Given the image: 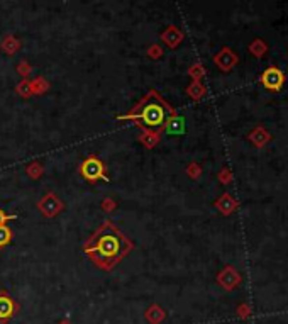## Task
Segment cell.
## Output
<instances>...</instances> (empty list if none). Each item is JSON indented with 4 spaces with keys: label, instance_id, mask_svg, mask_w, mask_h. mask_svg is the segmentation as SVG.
Returning a JSON list of instances; mask_svg holds the SVG:
<instances>
[{
    "label": "cell",
    "instance_id": "obj_1",
    "mask_svg": "<svg viewBox=\"0 0 288 324\" xmlns=\"http://www.w3.org/2000/svg\"><path fill=\"white\" fill-rule=\"evenodd\" d=\"M171 117H173V109L155 90H151L130 112L122 114L117 119L132 121V123L141 126L143 129L156 132L161 131L163 128H166V124L170 123Z\"/></svg>",
    "mask_w": 288,
    "mask_h": 324
},
{
    "label": "cell",
    "instance_id": "obj_2",
    "mask_svg": "<svg viewBox=\"0 0 288 324\" xmlns=\"http://www.w3.org/2000/svg\"><path fill=\"white\" fill-rule=\"evenodd\" d=\"M128 250V241L119 232L112 223H105L97 229L90 241L87 243L85 251L97 261H115Z\"/></svg>",
    "mask_w": 288,
    "mask_h": 324
},
{
    "label": "cell",
    "instance_id": "obj_3",
    "mask_svg": "<svg viewBox=\"0 0 288 324\" xmlns=\"http://www.w3.org/2000/svg\"><path fill=\"white\" fill-rule=\"evenodd\" d=\"M80 173L88 182H109V177H105V166H103V163L97 156H88L85 162L82 163V166H80Z\"/></svg>",
    "mask_w": 288,
    "mask_h": 324
},
{
    "label": "cell",
    "instance_id": "obj_4",
    "mask_svg": "<svg viewBox=\"0 0 288 324\" xmlns=\"http://www.w3.org/2000/svg\"><path fill=\"white\" fill-rule=\"evenodd\" d=\"M283 80H285L283 73L275 66H270L263 75H261V82H263V85L266 87V89H270V90H275V92L282 89Z\"/></svg>",
    "mask_w": 288,
    "mask_h": 324
},
{
    "label": "cell",
    "instance_id": "obj_5",
    "mask_svg": "<svg viewBox=\"0 0 288 324\" xmlns=\"http://www.w3.org/2000/svg\"><path fill=\"white\" fill-rule=\"evenodd\" d=\"M14 311H15V306H14L12 299L0 293V319H2V321L9 319L10 316L14 314Z\"/></svg>",
    "mask_w": 288,
    "mask_h": 324
},
{
    "label": "cell",
    "instance_id": "obj_6",
    "mask_svg": "<svg viewBox=\"0 0 288 324\" xmlns=\"http://www.w3.org/2000/svg\"><path fill=\"white\" fill-rule=\"evenodd\" d=\"M12 239V232H10V229L9 227L3 224V226H0V248L2 246H5L7 243Z\"/></svg>",
    "mask_w": 288,
    "mask_h": 324
},
{
    "label": "cell",
    "instance_id": "obj_7",
    "mask_svg": "<svg viewBox=\"0 0 288 324\" xmlns=\"http://www.w3.org/2000/svg\"><path fill=\"white\" fill-rule=\"evenodd\" d=\"M15 219V216H10V214H5V212L0 209V226H3V224L7 223V221H12Z\"/></svg>",
    "mask_w": 288,
    "mask_h": 324
}]
</instances>
